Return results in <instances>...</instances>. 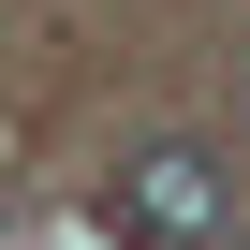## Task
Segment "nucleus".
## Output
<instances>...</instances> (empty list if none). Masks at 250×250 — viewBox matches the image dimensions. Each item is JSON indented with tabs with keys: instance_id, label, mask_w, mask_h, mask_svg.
<instances>
[{
	"instance_id": "obj_1",
	"label": "nucleus",
	"mask_w": 250,
	"mask_h": 250,
	"mask_svg": "<svg viewBox=\"0 0 250 250\" xmlns=\"http://www.w3.org/2000/svg\"><path fill=\"white\" fill-rule=\"evenodd\" d=\"M103 221H118V235H147V250H206V235L235 221V177H221L206 147H147V162H118Z\"/></svg>"
}]
</instances>
